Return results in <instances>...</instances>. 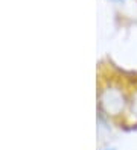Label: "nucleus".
I'll return each mask as SVG.
<instances>
[{
    "instance_id": "f257e3e1",
    "label": "nucleus",
    "mask_w": 137,
    "mask_h": 150,
    "mask_svg": "<svg viewBox=\"0 0 137 150\" xmlns=\"http://www.w3.org/2000/svg\"><path fill=\"white\" fill-rule=\"evenodd\" d=\"M130 114L133 115L134 121H137V90L133 91V94L130 96Z\"/></svg>"
},
{
    "instance_id": "f03ea898",
    "label": "nucleus",
    "mask_w": 137,
    "mask_h": 150,
    "mask_svg": "<svg viewBox=\"0 0 137 150\" xmlns=\"http://www.w3.org/2000/svg\"><path fill=\"white\" fill-rule=\"evenodd\" d=\"M105 150H114V149H105Z\"/></svg>"
}]
</instances>
